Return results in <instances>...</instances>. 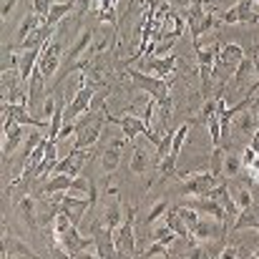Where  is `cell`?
<instances>
[{"instance_id":"6da1fadb","label":"cell","mask_w":259,"mask_h":259,"mask_svg":"<svg viewBox=\"0 0 259 259\" xmlns=\"http://www.w3.org/2000/svg\"><path fill=\"white\" fill-rule=\"evenodd\" d=\"M103 121H106V106H103L101 111H93V108H91L83 116H78L73 149H91V146L98 141L101 131H103Z\"/></svg>"},{"instance_id":"7a4b0ae2","label":"cell","mask_w":259,"mask_h":259,"mask_svg":"<svg viewBox=\"0 0 259 259\" xmlns=\"http://www.w3.org/2000/svg\"><path fill=\"white\" fill-rule=\"evenodd\" d=\"M63 48H66V40H63V23H58V28H56L53 38L43 46L40 58H38V68H40V73L46 76V81L56 76V71H58V66H61Z\"/></svg>"},{"instance_id":"3957f363","label":"cell","mask_w":259,"mask_h":259,"mask_svg":"<svg viewBox=\"0 0 259 259\" xmlns=\"http://www.w3.org/2000/svg\"><path fill=\"white\" fill-rule=\"evenodd\" d=\"M136 206H128V214L123 217L121 227L113 232V242H116V252L118 257H134L139 254L136 249Z\"/></svg>"},{"instance_id":"277c9868","label":"cell","mask_w":259,"mask_h":259,"mask_svg":"<svg viewBox=\"0 0 259 259\" xmlns=\"http://www.w3.org/2000/svg\"><path fill=\"white\" fill-rule=\"evenodd\" d=\"M181 181V194L186 196H206L217 184H222L224 179L214 176L211 171H194V174H179Z\"/></svg>"},{"instance_id":"5b68a950","label":"cell","mask_w":259,"mask_h":259,"mask_svg":"<svg viewBox=\"0 0 259 259\" xmlns=\"http://www.w3.org/2000/svg\"><path fill=\"white\" fill-rule=\"evenodd\" d=\"M126 76L134 81V86L141 88L144 93H151L156 101H159V98H164L166 93H171L174 78H156V76L144 73V71H139V68H128V71H126Z\"/></svg>"},{"instance_id":"8992f818","label":"cell","mask_w":259,"mask_h":259,"mask_svg":"<svg viewBox=\"0 0 259 259\" xmlns=\"http://www.w3.org/2000/svg\"><path fill=\"white\" fill-rule=\"evenodd\" d=\"M247 53H244V48L239 46V43H227V46H222V51H219V56H217V66H214V78L217 76H234V71H237V66L242 63V58H244Z\"/></svg>"},{"instance_id":"52a82bcc","label":"cell","mask_w":259,"mask_h":259,"mask_svg":"<svg viewBox=\"0 0 259 259\" xmlns=\"http://www.w3.org/2000/svg\"><path fill=\"white\" fill-rule=\"evenodd\" d=\"M179 61H181V58H176V56H164V58H159V56H144V58L139 61V63H141L139 71L151 73V76H156V78H176V66H179Z\"/></svg>"},{"instance_id":"ba28073f","label":"cell","mask_w":259,"mask_h":259,"mask_svg":"<svg viewBox=\"0 0 259 259\" xmlns=\"http://www.w3.org/2000/svg\"><path fill=\"white\" fill-rule=\"evenodd\" d=\"M91 237H93V247H96V257L108 259V257H118L116 252V242H113V232L106 229V224L101 219H96L91 224Z\"/></svg>"},{"instance_id":"9c48e42d","label":"cell","mask_w":259,"mask_h":259,"mask_svg":"<svg viewBox=\"0 0 259 259\" xmlns=\"http://www.w3.org/2000/svg\"><path fill=\"white\" fill-rule=\"evenodd\" d=\"M93 35H96L93 28H81V30L76 33V38L71 40V46H68L66 56H63V61L68 63V68H71L73 63H78L88 51H91V46H93Z\"/></svg>"},{"instance_id":"30bf717a","label":"cell","mask_w":259,"mask_h":259,"mask_svg":"<svg viewBox=\"0 0 259 259\" xmlns=\"http://www.w3.org/2000/svg\"><path fill=\"white\" fill-rule=\"evenodd\" d=\"M93 96H96V88H91V86H78L76 88L73 101L66 106V121H76L78 116H83L86 111H91Z\"/></svg>"},{"instance_id":"8fae6325","label":"cell","mask_w":259,"mask_h":259,"mask_svg":"<svg viewBox=\"0 0 259 259\" xmlns=\"http://www.w3.org/2000/svg\"><path fill=\"white\" fill-rule=\"evenodd\" d=\"M46 98H48V93H46V76H43L40 68L35 66V71H33L30 78H28V108H30L33 116L38 113V106L46 103Z\"/></svg>"},{"instance_id":"7c38bea8","label":"cell","mask_w":259,"mask_h":259,"mask_svg":"<svg viewBox=\"0 0 259 259\" xmlns=\"http://www.w3.org/2000/svg\"><path fill=\"white\" fill-rule=\"evenodd\" d=\"M3 161H8L15 149L20 146V141H25V134H23V123H15V121H5L3 123Z\"/></svg>"},{"instance_id":"4fadbf2b","label":"cell","mask_w":259,"mask_h":259,"mask_svg":"<svg viewBox=\"0 0 259 259\" xmlns=\"http://www.w3.org/2000/svg\"><path fill=\"white\" fill-rule=\"evenodd\" d=\"M88 159H91L88 149H73L66 159H61V161L56 164V169H53L51 174H71V176H78L81 169L86 166Z\"/></svg>"},{"instance_id":"5bb4252c","label":"cell","mask_w":259,"mask_h":259,"mask_svg":"<svg viewBox=\"0 0 259 259\" xmlns=\"http://www.w3.org/2000/svg\"><path fill=\"white\" fill-rule=\"evenodd\" d=\"M128 139L126 136H118V139H111V144L101 151V169L106 174H113L121 166V149Z\"/></svg>"},{"instance_id":"9a60e30c","label":"cell","mask_w":259,"mask_h":259,"mask_svg":"<svg viewBox=\"0 0 259 259\" xmlns=\"http://www.w3.org/2000/svg\"><path fill=\"white\" fill-rule=\"evenodd\" d=\"M232 123H234V131H237L239 136L252 139L254 131L259 128V111L254 108V106H249V108H244L242 113H237Z\"/></svg>"},{"instance_id":"2e32d148","label":"cell","mask_w":259,"mask_h":259,"mask_svg":"<svg viewBox=\"0 0 259 259\" xmlns=\"http://www.w3.org/2000/svg\"><path fill=\"white\" fill-rule=\"evenodd\" d=\"M3 259H15V257H38V252H33L25 242H20L18 237H13L8 229H3Z\"/></svg>"},{"instance_id":"e0dca14e","label":"cell","mask_w":259,"mask_h":259,"mask_svg":"<svg viewBox=\"0 0 259 259\" xmlns=\"http://www.w3.org/2000/svg\"><path fill=\"white\" fill-rule=\"evenodd\" d=\"M61 211H66L68 217H71V222L78 227L81 224V219H83V214L91 211V201L88 199H78V196H68V194H63V199H61Z\"/></svg>"},{"instance_id":"ac0fdd59","label":"cell","mask_w":259,"mask_h":259,"mask_svg":"<svg viewBox=\"0 0 259 259\" xmlns=\"http://www.w3.org/2000/svg\"><path fill=\"white\" fill-rule=\"evenodd\" d=\"M247 229H254L259 232V204H249L247 209H242L232 224V232H247Z\"/></svg>"},{"instance_id":"d6986e66","label":"cell","mask_w":259,"mask_h":259,"mask_svg":"<svg viewBox=\"0 0 259 259\" xmlns=\"http://www.w3.org/2000/svg\"><path fill=\"white\" fill-rule=\"evenodd\" d=\"M76 186V176L71 174H51V179L46 184H40V194L43 196H53L58 191H68Z\"/></svg>"},{"instance_id":"ffe728a7","label":"cell","mask_w":259,"mask_h":259,"mask_svg":"<svg viewBox=\"0 0 259 259\" xmlns=\"http://www.w3.org/2000/svg\"><path fill=\"white\" fill-rule=\"evenodd\" d=\"M58 141H48V149H46V156H43V161H40V166L35 169V171L30 174V181L33 179H46V174H51L56 169V164L61 161L58 159V146H56Z\"/></svg>"},{"instance_id":"44dd1931","label":"cell","mask_w":259,"mask_h":259,"mask_svg":"<svg viewBox=\"0 0 259 259\" xmlns=\"http://www.w3.org/2000/svg\"><path fill=\"white\" fill-rule=\"evenodd\" d=\"M101 222H103L106 229H111V232H116V229L121 227V222H123V206H121V201H118V194L111 196V201H108V206H106Z\"/></svg>"},{"instance_id":"7402d4cb","label":"cell","mask_w":259,"mask_h":259,"mask_svg":"<svg viewBox=\"0 0 259 259\" xmlns=\"http://www.w3.org/2000/svg\"><path fill=\"white\" fill-rule=\"evenodd\" d=\"M18 214H20V219H23L28 227H33V229L38 227V219H40V217H38V201H35L30 194H25V196L18 201Z\"/></svg>"},{"instance_id":"603a6c76","label":"cell","mask_w":259,"mask_h":259,"mask_svg":"<svg viewBox=\"0 0 259 259\" xmlns=\"http://www.w3.org/2000/svg\"><path fill=\"white\" fill-rule=\"evenodd\" d=\"M43 23H46V18H40L38 13H33V10H30V13L23 18V23H20V28H18V33H15V46H18V43H23V40H25L33 30H38Z\"/></svg>"},{"instance_id":"cb8c5ba5","label":"cell","mask_w":259,"mask_h":259,"mask_svg":"<svg viewBox=\"0 0 259 259\" xmlns=\"http://www.w3.org/2000/svg\"><path fill=\"white\" fill-rule=\"evenodd\" d=\"M252 76H257V66H254V58L249 56H244L242 58V63L237 66V71H234V86L237 88H247V81L252 78Z\"/></svg>"},{"instance_id":"d4e9b609","label":"cell","mask_w":259,"mask_h":259,"mask_svg":"<svg viewBox=\"0 0 259 259\" xmlns=\"http://www.w3.org/2000/svg\"><path fill=\"white\" fill-rule=\"evenodd\" d=\"M154 164V156H149V149H144V146H134V156H131V164H128V169L134 174H146L149 171V166Z\"/></svg>"},{"instance_id":"484cf974","label":"cell","mask_w":259,"mask_h":259,"mask_svg":"<svg viewBox=\"0 0 259 259\" xmlns=\"http://www.w3.org/2000/svg\"><path fill=\"white\" fill-rule=\"evenodd\" d=\"M229 191H232V196H234V201H237V206H239V211L242 209H247L249 204H254V196H252V191H249V186L247 184H242V181H229Z\"/></svg>"},{"instance_id":"4316f807","label":"cell","mask_w":259,"mask_h":259,"mask_svg":"<svg viewBox=\"0 0 259 259\" xmlns=\"http://www.w3.org/2000/svg\"><path fill=\"white\" fill-rule=\"evenodd\" d=\"M164 222L171 227V229L176 232V234H179V237H181V239H191V242H194V237H191V229L186 227V222L181 219V214L176 211V206H174V209H169V211L164 214ZM194 244H196V242H194Z\"/></svg>"},{"instance_id":"83f0119b","label":"cell","mask_w":259,"mask_h":259,"mask_svg":"<svg viewBox=\"0 0 259 259\" xmlns=\"http://www.w3.org/2000/svg\"><path fill=\"white\" fill-rule=\"evenodd\" d=\"M156 111H159V123H161V128H169V121L174 118V111H176L171 93H166L164 98L156 101Z\"/></svg>"},{"instance_id":"f1b7e54d","label":"cell","mask_w":259,"mask_h":259,"mask_svg":"<svg viewBox=\"0 0 259 259\" xmlns=\"http://www.w3.org/2000/svg\"><path fill=\"white\" fill-rule=\"evenodd\" d=\"M244 171V164H242V154H234L227 149V159H224V176L227 179H239Z\"/></svg>"},{"instance_id":"f546056e","label":"cell","mask_w":259,"mask_h":259,"mask_svg":"<svg viewBox=\"0 0 259 259\" xmlns=\"http://www.w3.org/2000/svg\"><path fill=\"white\" fill-rule=\"evenodd\" d=\"M239 23H259V3L257 0H239Z\"/></svg>"},{"instance_id":"4dcf8cb0","label":"cell","mask_w":259,"mask_h":259,"mask_svg":"<svg viewBox=\"0 0 259 259\" xmlns=\"http://www.w3.org/2000/svg\"><path fill=\"white\" fill-rule=\"evenodd\" d=\"M73 8H76V3H53V8H51L48 15H46V23L53 25V28H58V23H61Z\"/></svg>"},{"instance_id":"1f68e13d","label":"cell","mask_w":259,"mask_h":259,"mask_svg":"<svg viewBox=\"0 0 259 259\" xmlns=\"http://www.w3.org/2000/svg\"><path fill=\"white\" fill-rule=\"evenodd\" d=\"M224 159H227V146H214V151L209 156V171L219 179H227L224 176Z\"/></svg>"},{"instance_id":"d6a6232c","label":"cell","mask_w":259,"mask_h":259,"mask_svg":"<svg viewBox=\"0 0 259 259\" xmlns=\"http://www.w3.org/2000/svg\"><path fill=\"white\" fill-rule=\"evenodd\" d=\"M189 128H191V121H184L176 131H174V139H171V156L179 161V156H181V149H184V144H186V136H189Z\"/></svg>"},{"instance_id":"836d02e7","label":"cell","mask_w":259,"mask_h":259,"mask_svg":"<svg viewBox=\"0 0 259 259\" xmlns=\"http://www.w3.org/2000/svg\"><path fill=\"white\" fill-rule=\"evenodd\" d=\"M206 128H209L211 146H224V144H222V118H219V113H214V116L206 121Z\"/></svg>"},{"instance_id":"e575fe53","label":"cell","mask_w":259,"mask_h":259,"mask_svg":"<svg viewBox=\"0 0 259 259\" xmlns=\"http://www.w3.org/2000/svg\"><path fill=\"white\" fill-rule=\"evenodd\" d=\"M154 239H156V242H161V244H169V247H171L174 242H179L181 237H179V234L174 232L171 227H169V224L164 222V227H159V229H154Z\"/></svg>"},{"instance_id":"d590c367","label":"cell","mask_w":259,"mask_h":259,"mask_svg":"<svg viewBox=\"0 0 259 259\" xmlns=\"http://www.w3.org/2000/svg\"><path fill=\"white\" fill-rule=\"evenodd\" d=\"M166 211H169V204H166L164 199H159V201H156V204L149 209V214H146V227H151L154 222H159V219H161Z\"/></svg>"},{"instance_id":"8d00e7d4","label":"cell","mask_w":259,"mask_h":259,"mask_svg":"<svg viewBox=\"0 0 259 259\" xmlns=\"http://www.w3.org/2000/svg\"><path fill=\"white\" fill-rule=\"evenodd\" d=\"M144 254H146V257H169V254H171V247H169V244H161V242L154 239V244H151Z\"/></svg>"},{"instance_id":"74e56055","label":"cell","mask_w":259,"mask_h":259,"mask_svg":"<svg viewBox=\"0 0 259 259\" xmlns=\"http://www.w3.org/2000/svg\"><path fill=\"white\" fill-rule=\"evenodd\" d=\"M219 18H222V23H224V25H234V23H239V8H237V5H232V8H227Z\"/></svg>"},{"instance_id":"f35d334b","label":"cell","mask_w":259,"mask_h":259,"mask_svg":"<svg viewBox=\"0 0 259 259\" xmlns=\"http://www.w3.org/2000/svg\"><path fill=\"white\" fill-rule=\"evenodd\" d=\"M257 159H259V154L252 149V146H247V149L242 151V164H244V171H247L249 166H254V164H257Z\"/></svg>"},{"instance_id":"ab89813d","label":"cell","mask_w":259,"mask_h":259,"mask_svg":"<svg viewBox=\"0 0 259 259\" xmlns=\"http://www.w3.org/2000/svg\"><path fill=\"white\" fill-rule=\"evenodd\" d=\"M15 3H18V0H3V10H0V15H3L5 20H8V15L13 13V8H15Z\"/></svg>"},{"instance_id":"60d3db41","label":"cell","mask_w":259,"mask_h":259,"mask_svg":"<svg viewBox=\"0 0 259 259\" xmlns=\"http://www.w3.org/2000/svg\"><path fill=\"white\" fill-rule=\"evenodd\" d=\"M249 146H252V149H254V151H257V154H259V128H257V131H254V136L249 139Z\"/></svg>"},{"instance_id":"b9f144b4","label":"cell","mask_w":259,"mask_h":259,"mask_svg":"<svg viewBox=\"0 0 259 259\" xmlns=\"http://www.w3.org/2000/svg\"><path fill=\"white\" fill-rule=\"evenodd\" d=\"M174 3H179V5H184V8H189V5H191V0H174Z\"/></svg>"},{"instance_id":"7bdbcfd3","label":"cell","mask_w":259,"mask_h":259,"mask_svg":"<svg viewBox=\"0 0 259 259\" xmlns=\"http://www.w3.org/2000/svg\"><path fill=\"white\" fill-rule=\"evenodd\" d=\"M113 3H116V5H118V3H121V0H113Z\"/></svg>"},{"instance_id":"ee69618b","label":"cell","mask_w":259,"mask_h":259,"mask_svg":"<svg viewBox=\"0 0 259 259\" xmlns=\"http://www.w3.org/2000/svg\"><path fill=\"white\" fill-rule=\"evenodd\" d=\"M254 259H259V249H257V257H254Z\"/></svg>"}]
</instances>
